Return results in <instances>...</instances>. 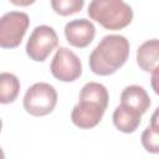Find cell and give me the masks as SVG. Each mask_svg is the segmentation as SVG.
<instances>
[{"label":"cell","mask_w":159,"mask_h":159,"mask_svg":"<svg viewBox=\"0 0 159 159\" xmlns=\"http://www.w3.org/2000/svg\"><path fill=\"white\" fill-rule=\"evenodd\" d=\"M83 0H52L51 6L56 14L61 16H67L81 11L83 7Z\"/></svg>","instance_id":"cell-15"},{"label":"cell","mask_w":159,"mask_h":159,"mask_svg":"<svg viewBox=\"0 0 159 159\" xmlns=\"http://www.w3.org/2000/svg\"><path fill=\"white\" fill-rule=\"evenodd\" d=\"M96 27L87 19H75L66 24L65 36L67 42L77 48L87 47L94 39Z\"/></svg>","instance_id":"cell-8"},{"label":"cell","mask_w":159,"mask_h":159,"mask_svg":"<svg viewBox=\"0 0 159 159\" xmlns=\"http://www.w3.org/2000/svg\"><path fill=\"white\" fill-rule=\"evenodd\" d=\"M129 41L122 35H107L89 55V68L98 76L116 73L129 57Z\"/></svg>","instance_id":"cell-1"},{"label":"cell","mask_w":159,"mask_h":159,"mask_svg":"<svg viewBox=\"0 0 159 159\" xmlns=\"http://www.w3.org/2000/svg\"><path fill=\"white\" fill-rule=\"evenodd\" d=\"M157 116H158V108L152 117L150 125L144 129V132L142 133V138H140L144 149L153 154L159 153V127L157 123Z\"/></svg>","instance_id":"cell-14"},{"label":"cell","mask_w":159,"mask_h":159,"mask_svg":"<svg viewBox=\"0 0 159 159\" xmlns=\"http://www.w3.org/2000/svg\"><path fill=\"white\" fill-rule=\"evenodd\" d=\"M159 60V41L152 39L143 42L137 51V63L144 72H153L158 67Z\"/></svg>","instance_id":"cell-10"},{"label":"cell","mask_w":159,"mask_h":159,"mask_svg":"<svg viewBox=\"0 0 159 159\" xmlns=\"http://www.w3.org/2000/svg\"><path fill=\"white\" fill-rule=\"evenodd\" d=\"M80 99H87L96 102L101 104L103 108L107 109L108 107V101H109V94L107 88L98 82H88L86 83L80 93Z\"/></svg>","instance_id":"cell-13"},{"label":"cell","mask_w":159,"mask_h":159,"mask_svg":"<svg viewBox=\"0 0 159 159\" xmlns=\"http://www.w3.org/2000/svg\"><path fill=\"white\" fill-rule=\"evenodd\" d=\"M1 129H2V122H1V119H0V132H1Z\"/></svg>","instance_id":"cell-17"},{"label":"cell","mask_w":159,"mask_h":159,"mask_svg":"<svg viewBox=\"0 0 159 159\" xmlns=\"http://www.w3.org/2000/svg\"><path fill=\"white\" fill-rule=\"evenodd\" d=\"M120 106L142 116L149 109L150 98L142 86L130 84L125 87L120 94Z\"/></svg>","instance_id":"cell-9"},{"label":"cell","mask_w":159,"mask_h":159,"mask_svg":"<svg viewBox=\"0 0 159 159\" xmlns=\"http://www.w3.org/2000/svg\"><path fill=\"white\" fill-rule=\"evenodd\" d=\"M25 111L35 117L50 114L57 104V92L53 86L46 82L34 83L27 88L24 101Z\"/></svg>","instance_id":"cell-3"},{"label":"cell","mask_w":159,"mask_h":159,"mask_svg":"<svg viewBox=\"0 0 159 159\" xmlns=\"http://www.w3.org/2000/svg\"><path fill=\"white\" fill-rule=\"evenodd\" d=\"M30 25V19L26 12L9 11L0 17V47H17Z\"/></svg>","instance_id":"cell-4"},{"label":"cell","mask_w":159,"mask_h":159,"mask_svg":"<svg viewBox=\"0 0 159 159\" xmlns=\"http://www.w3.org/2000/svg\"><path fill=\"white\" fill-rule=\"evenodd\" d=\"M104 112L106 108L101 104L87 99H80L71 112V119L76 127L81 129H91L101 122Z\"/></svg>","instance_id":"cell-7"},{"label":"cell","mask_w":159,"mask_h":159,"mask_svg":"<svg viewBox=\"0 0 159 159\" xmlns=\"http://www.w3.org/2000/svg\"><path fill=\"white\" fill-rule=\"evenodd\" d=\"M89 17L107 30H122L133 20L132 7L122 0H93L87 10Z\"/></svg>","instance_id":"cell-2"},{"label":"cell","mask_w":159,"mask_h":159,"mask_svg":"<svg viewBox=\"0 0 159 159\" xmlns=\"http://www.w3.org/2000/svg\"><path fill=\"white\" fill-rule=\"evenodd\" d=\"M58 45L56 31L47 25L36 26L26 43L27 56L36 62H43Z\"/></svg>","instance_id":"cell-5"},{"label":"cell","mask_w":159,"mask_h":159,"mask_svg":"<svg viewBox=\"0 0 159 159\" xmlns=\"http://www.w3.org/2000/svg\"><path fill=\"white\" fill-rule=\"evenodd\" d=\"M19 92H20L19 78L10 72L0 73V103L1 104L12 103L17 98Z\"/></svg>","instance_id":"cell-12"},{"label":"cell","mask_w":159,"mask_h":159,"mask_svg":"<svg viewBox=\"0 0 159 159\" xmlns=\"http://www.w3.org/2000/svg\"><path fill=\"white\" fill-rule=\"evenodd\" d=\"M112 119L118 130L123 133H133L139 127L142 116L119 104L114 109Z\"/></svg>","instance_id":"cell-11"},{"label":"cell","mask_w":159,"mask_h":159,"mask_svg":"<svg viewBox=\"0 0 159 159\" xmlns=\"http://www.w3.org/2000/svg\"><path fill=\"white\" fill-rule=\"evenodd\" d=\"M0 159H5V154H4V150L1 149V147H0Z\"/></svg>","instance_id":"cell-16"},{"label":"cell","mask_w":159,"mask_h":159,"mask_svg":"<svg viewBox=\"0 0 159 159\" xmlns=\"http://www.w3.org/2000/svg\"><path fill=\"white\" fill-rule=\"evenodd\" d=\"M52 76L62 82H73L82 75V63L78 56L67 47H60L50 65Z\"/></svg>","instance_id":"cell-6"}]
</instances>
